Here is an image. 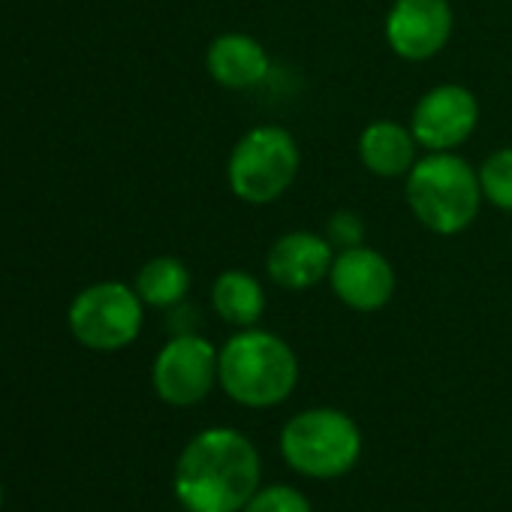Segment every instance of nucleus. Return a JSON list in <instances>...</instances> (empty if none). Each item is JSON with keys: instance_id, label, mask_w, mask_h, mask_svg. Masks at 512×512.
<instances>
[{"instance_id": "20e7f679", "label": "nucleus", "mask_w": 512, "mask_h": 512, "mask_svg": "<svg viewBox=\"0 0 512 512\" xmlns=\"http://www.w3.org/2000/svg\"><path fill=\"white\" fill-rule=\"evenodd\" d=\"M299 166L302 151L296 136L287 127L260 124L232 145L226 181L241 202L269 205L293 187Z\"/></svg>"}, {"instance_id": "ddd939ff", "label": "nucleus", "mask_w": 512, "mask_h": 512, "mask_svg": "<svg viewBox=\"0 0 512 512\" xmlns=\"http://www.w3.org/2000/svg\"><path fill=\"white\" fill-rule=\"evenodd\" d=\"M359 160L377 178H407L419 160V142L410 124L371 121L359 136Z\"/></svg>"}, {"instance_id": "f3484780", "label": "nucleus", "mask_w": 512, "mask_h": 512, "mask_svg": "<svg viewBox=\"0 0 512 512\" xmlns=\"http://www.w3.org/2000/svg\"><path fill=\"white\" fill-rule=\"evenodd\" d=\"M241 512H314L308 497L290 485H272V488H260Z\"/></svg>"}, {"instance_id": "423d86ee", "label": "nucleus", "mask_w": 512, "mask_h": 512, "mask_svg": "<svg viewBox=\"0 0 512 512\" xmlns=\"http://www.w3.org/2000/svg\"><path fill=\"white\" fill-rule=\"evenodd\" d=\"M145 320V302L136 287L121 281H100L85 287L67 311L73 338L97 353H115L130 347Z\"/></svg>"}, {"instance_id": "2eb2a0df", "label": "nucleus", "mask_w": 512, "mask_h": 512, "mask_svg": "<svg viewBox=\"0 0 512 512\" xmlns=\"http://www.w3.org/2000/svg\"><path fill=\"white\" fill-rule=\"evenodd\" d=\"M190 269L178 256H154L136 275V293L148 308H175L190 293Z\"/></svg>"}, {"instance_id": "1a4fd4ad", "label": "nucleus", "mask_w": 512, "mask_h": 512, "mask_svg": "<svg viewBox=\"0 0 512 512\" xmlns=\"http://www.w3.org/2000/svg\"><path fill=\"white\" fill-rule=\"evenodd\" d=\"M395 284L398 281L392 263L368 244L338 250L329 269V287L335 299L359 314H374L386 308L395 296Z\"/></svg>"}, {"instance_id": "7ed1b4c3", "label": "nucleus", "mask_w": 512, "mask_h": 512, "mask_svg": "<svg viewBox=\"0 0 512 512\" xmlns=\"http://www.w3.org/2000/svg\"><path fill=\"white\" fill-rule=\"evenodd\" d=\"M413 217L434 235L464 232L482 205L479 172L455 151H425L404 178Z\"/></svg>"}, {"instance_id": "6e6552de", "label": "nucleus", "mask_w": 512, "mask_h": 512, "mask_svg": "<svg viewBox=\"0 0 512 512\" xmlns=\"http://www.w3.org/2000/svg\"><path fill=\"white\" fill-rule=\"evenodd\" d=\"M479 124V100L464 85H437L419 97L410 115V130L425 151L461 148Z\"/></svg>"}, {"instance_id": "a211bd4d", "label": "nucleus", "mask_w": 512, "mask_h": 512, "mask_svg": "<svg viewBox=\"0 0 512 512\" xmlns=\"http://www.w3.org/2000/svg\"><path fill=\"white\" fill-rule=\"evenodd\" d=\"M326 238L332 241V247L344 250V247H356V244H365V223L356 211L350 208H341L329 217V226H326Z\"/></svg>"}, {"instance_id": "f257e3e1", "label": "nucleus", "mask_w": 512, "mask_h": 512, "mask_svg": "<svg viewBox=\"0 0 512 512\" xmlns=\"http://www.w3.org/2000/svg\"><path fill=\"white\" fill-rule=\"evenodd\" d=\"M260 491V452L232 428L196 434L175 467V494L187 512H241Z\"/></svg>"}, {"instance_id": "4468645a", "label": "nucleus", "mask_w": 512, "mask_h": 512, "mask_svg": "<svg viewBox=\"0 0 512 512\" xmlns=\"http://www.w3.org/2000/svg\"><path fill=\"white\" fill-rule=\"evenodd\" d=\"M211 308L229 326L250 329L266 314V290L253 275L241 269H226L211 284Z\"/></svg>"}, {"instance_id": "0eeeda50", "label": "nucleus", "mask_w": 512, "mask_h": 512, "mask_svg": "<svg viewBox=\"0 0 512 512\" xmlns=\"http://www.w3.org/2000/svg\"><path fill=\"white\" fill-rule=\"evenodd\" d=\"M151 380L160 401L193 407L220 383V350L202 335H175L157 353Z\"/></svg>"}, {"instance_id": "f03ea898", "label": "nucleus", "mask_w": 512, "mask_h": 512, "mask_svg": "<svg viewBox=\"0 0 512 512\" xmlns=\"http://www.w3.org/2000/svg\"><path fill=\"white\" fill-rule=\"evenodd\" d=\"M299 383L293 347L266 329H241L220 347V386L241 407L284 404Z\"/></svg>"}, {"instance_id": "6ab92c4d", "label": "nucleus", "mask_w": 512, "mask_h": 512, "mask_svg": "<svg viewBox=\"0 0 512 512\" xmlns=\"http://www.w3.org/2000/svg\"><path fill=\"white\" fill-rule=\"evenodd\" d=\"M0 503H4V488H0Z\"/></svg>"}, {"instance_id": "39448f33", "label": "nucleus", "mask_w": 512, "mask_h": 512, "mask_svg": "<svg viewBox=\"0 0 512 512\" xmlns=\"http://www.w3.org/2000/svg\"><path fill=\"white\" fill-rule=\"evenodd\" d=\"M281 452L302 476L338 479L356 467L362 455V431L335 407L302 410L284 425Z\"/></svg>"}, {"instance_id": "f8f14e48", "label": "nucleus", "mask_w": 512, "mask_h": 512, "mask_svg": "<svg viewBox=\"0 0 512 512\" xmlns=\"http://www.w3.org/2000/svg\"><path fill=\"white\" fill-rule=\"evenodd\" d=\"M205 67H208V76L220 88L250 91L269 79L272 61L260 40L232 31V34H220L211 40L205 52Z\"/></svg>"}, {"instance_id": "dca6fc26", "label": "nucleus", "mask_w": 512, "mask_h": 512, "mask_svg": "<svg viewBox=\"0 0 512 512\" xmlns=\"http://www.w3.org/2000/svg\"><path fill=\"white\" fill-rule=\"evenodd\" d=\"M476 172H479L482 199L500 211H512V148L491 151Z\"/></svg>"}, {"instance_id": "9d476101", "label": "nucleus", "mask_w": 512, "mask_h": 512, "mask_svg": "<svg viewBox=\"0 0 512 512\" xmlns=\"http://www.w3.org/2000/svg\"><path fill=\"white\" fill-rule=\"evenodd\" d=\"M452 22L449 0H395L383 34L398 58L422 64L446 49Z\"/></svg>"}, {"instance_id": "9b49d317", "label": "nucleus", "mask_w": 512, "mask_h": 512, "mask_svg": "<svg viewBox=\"0 0 512 512\" xmlns=\"http://www.w3.org/2000/svg\"><path fill=\"white\" fill-rule=\"evenodd\" d=\"M335 247L326 235L311 229L284 232L266 253V272L275 287L287 293H305L320 281H329Z\"/></svg>"}]
</instances>
